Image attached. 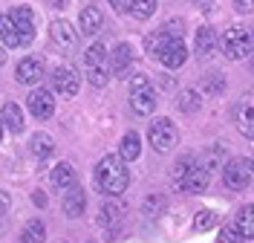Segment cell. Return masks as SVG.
<instances>
[{"mask_svg": "<svg viewBox=\"0 0 254 243\" xmlns=\"http://www.w3.org/2000/svg\"><path fill=\"white\" fill-rule=\"evenodd\" d=\"M125 214H127V206H125V203H119V200L113 197V203H104V206H101L98 223H101V226H107V229H113V226H119V223L125 220Z\"/></svg>", "mask_w": 254, "mask_h": 243, "instance_id": "cell-14", "label": "cell"}, {"mask_svg": "<svg viewBox=\"0 0 254 243\" xmlns=\"http://www.w3.org/2000/svg\"><path fill=\"white\" fill-rule=\"evenodd\" d=\"M139 154H142V139H139V133L136 130H130L122 136V145H119V157L125 162H136L139 160Z\"/></svg>", "mask_w": 254, "mask_h": 243, "instance_id": "cell-17", "label": "cell"}, {"mask_svg": "<svg viewBox=\"0 0 254 243\" xmlns=\"http://www.w3.org/2000/svg\"><path fill=\"white\" fill-rule=\"evenodd\" d=\"M171 41H174L171 35L165 32V29H159V32H153V35H147V38H144V49H147L153 58H159V55L165 52V47H168Z\"/></svg>", "mask_w": 254, "mask_h": 243, "instance_id": "cell-24", "label": "cell"}, {"mask_svg": "<svg viewBox=\"0 0 254 243\" xmlns=\"http://www.w3.org/2000/svg\"><path fill=\"white\" fill-rule=\"evenodd\" d=\"M47 241V229H44V223L35 217V220H29L26 226H23V232H20V243H44Z\"/></svg>", "mask_w": 254, "mask_h": 243, "instance_id": "cell-25", "label": "cell"}, {"mask_svg": "<svg viewBox=\"0 0 254 243\" xmlns=\"http://www.w3.org/2000/svg\"><path fill=\"white\" fill-rule=\"evenodd\" d=\"M29 110L35 119H49V116L55 113V98L49 90H35L29 96Z\"/></svg>", "mask_w": 254, "mask_h": 243, "instance_id": "cell-8", "label": "cell"}, {"mask_svg": "<svg viewBox=\"0 0 254 243\" xmlns=\"http://www.w3.org/2000/svg\"><path fill=\"white\" fill-rule=\"evenodd\" d=\"M15 79L17 84H38L44 79V61L41 58H20V64L15 67Z\"/></svg>", "mask_w": 254, "mask_h": 243, "instance_id": "cell-7", "label": "cell"}, {"mask_svg": "<svg viewBox=\"0 0 254 243\" xmlns=\"http://www.w3.org/2000/svg\"><path fill=\"white\" fill-rule=\"evenodd\" d=\"M193 168H196V165H193V154L179 157V160H176V165H174V182H176V185H182V179L188 177Z\"/></svg>", "mask_w": 254, "mask_h": 243, "instance_id": "cell-29", "label": "cell"}, {"mask_svg": "<svg viewBox=\"0 0 254 243\" xmlns=\"http://www.w3.org/2000/svg\"><path fill=\"white\" fill-rule=\"evenodd\" d=\"M130 64H133V47H130V44H119L110 55L113 76H125L127 70H130Z\"/></svg>", "mask_w": 254, "mask_h": 243, "instance_id": "cell-15", "label": "cell"}, {"mask_svg": "<svg viewBox=\"0 0 254 243\" xmlns=\"http://www.w3.org/2000/svg\"><path fill=\"white\" fill-rule=\"evenodd\" d=\"M95 188L101 191V194L107 197H119L122 191H127V185H130V171H127V165L122 157H104V160L95 165Z\"/></svg>", "mask_w": 254, "mask_h": 243, "instance_id": "cell-1", "label": "cell"}, {"mask_svg": "<svg viewBox=\"0 0 254 243\" xmlns=\"http://www.w3.org/2000/svg\"><path fill=\"white\" fill-rule=\"evenodd\" d=\"M156 90L153 87H144V90H136V93H130V104H133V110L139 116H150L156 110Z\"/></svg>", "mask_w": 254, "mask_h": 243, "instance_id": "cell-12", "label": "cell"}, {"mask_svg": "<svg viewBox=\"0 0 254 243\" xmlns=\"http://www.w3.org/2000/svg\"><path fill=\"white\" fill-rule=\"evenodd\" d=\"M153 12H156V0H133V6H130V15L136 20H147Z\"/></svg>", "mask_w": 254, "mask_h": 243, "instance_id": "cell-30", "label": "cell"}, {"mask_svg": "<svg viewBox=\"0 0 254 243\" xmlns=\"http://www.w3.org/2000/svg\"><path fill=\"white\" fill-rule=\"evenodd\" d=\"M231 223H234V229H237L246 241H254V206H243V209L234 214Z\"/></svg>", "mask_w": 254, "mask_h": 243, "instance_id": "cell-18", "label": "cell"}, {"mask_svg": "<svg viewBox=\"0 0 254 243\" xmlns=\"http://www.w3.org/2000/svg\"><path fill=\"white\" fill-rule=\"evenodd\" d=\"M176 125L171 119H156L150 130H147V139H150V148L156 151V154H165V151H171L176 145Z\"/></svg>", "mask_w": 254, "mask_h": 243, "instance_id": "cell-4", "label": "cell"}, {"mask_svg": "<svg viewBox=\"0 0 254 243\" xmlns=\"http://www.w3.org/2000/svg\"><path fill=\"white\" fill-rule=\"evenodd\" d=\"M52 87H55V93H61L64 98H72L75 93H78L81 87V79L78 73H75V67H58L55 70V76H52Z\"/></svg>", "mask_w": 254, "mask_h": 243, "instance_id": "cell-5", "label": "cell"}, {"mask_svg": "<svg viewBox=\"0 0 254 243\" xmlns=\"http://www.w3.org/2000/svg\"><path fill=\"white\" fill-rule=\"evenodd\" d=\"M217 52V32L211 26H199L196 29V55L199 58H211Z\"/></svg>", "mask_w": 254, "mask_h": 243, "instance_id": "cell-16", "label": "cell"}, {"mask_svg": "<svg viewBox=\"0 0 254 243\" xmlns=\"http://www.w3.org/2000/svg\"><path fill=\"white\" fill-rule=\"evenodd\" d=\"M159 61H162L165 67H171V70L182 67L185 61H188V49H185V41H182V38H174V41L165 47V52L159 55Z\"/></svg>", "mask_w": 254, "mask_h": 243, "instance_id": "cell-11", "label": "cell"}, {"mask_svg": "<svg viewBox=\"0 0 254 243\" xmlns=\"http://www.w3.org/2000/svg\"><path fill=\"white\" fill-rule=\"evenodd\" d=\"M162 211H165V197L150 194V197L142 203V214L147 217V220H153V217H156V214H162Z\"/></svg>", "mask_w": 254, "mask_h": 243, "instance_id": "cell-31", "label": "cell"}, {"mask_svg": "<svg viewBox=\"0 0 254 243\" xmlns=\"http://www.w3.org/2000/svg\"><path fill=\"white\" fill-rule=\"evenodd\" d=\"M84 206H87V194H84V188H81V185L66 188L64 203H61L64 214H66V217H81V214H84Z\"/></svg>", "mask_w": 254, "mask_h": 243, "instance_id": "cell-9", "label": "cell"}, {"mask_svg": "<svg viewBox=\"0 0 254 243\" xmlns=\"http://www.w3.org/2000/svg\"><path fill=\"white\" fill-rule=\"evenodd\" d=\"M208 185H211V171H208L205 165H196L188 177L182 179V188H185L188 194H202Z\"/></svg>", "mask_w": 254, "mask_h": 243, "instance_id": "cell-13", "label": "cell"}, {"mask_svg": "<svg viewBox=\"0 0 254 243\" xmlns=\"http://www.w3.org/2000/svg\"><path fill=\"white\" fill-rule=\"evenodd\" d=\"M9 15H12V20H15V26H17L20 47H29L32 41H35V15H32V9L29 6H15Z\"/></svg>", "mask_w": 254, "mask_h": 243, "instance_id": "cell-6", "label": "cell"}, {"mask_svg": "<svg viewBox=\"0 0 254 243\" xmlns=\"http://www.w3.org/2000/svg\"><path fill=\"white\" fill-rule=\"evenodd\" d=\"M222 87H225V79H222L220 73H211V76H205V96H220Z\"/></svg>", "mask_w": 254, "mask_h": 243, "instance_id": "cell-33", "label": "cell"}, {"mask_svg": "<svg viewBox=\"0 0 254 243\" xmlns=\"http://www.w3.org/2000/svg\"><path fill=\"white\" fill-rule=\"evenodd\" d=\"M234 3H237L243 12H252V9H254V0H234Z\"/></svg>", "mask_w": 254, "mask_h": 243, "instance_id": "cell-37", "label": "cell"}, {"mask_svg": "<svg viewBox=\"0 0 254 243\" xmlns=\"http://www.w3.org/2000/svg\"><path fill=\"white\" fill-rule=\"evenodd\" d=\"M176 107H179L182 113H196V110L202 107V93H199V90H193V87H185V90L179 93Z\"/></svg>", "mask_w": 254, "mask_h": 243, "instance_id": "cell-23", "label": "cell"}, {"mask_svg": "<svg viewBox=\"0 0 254 243\" xmlns=\"http://www.w3.org/2000/svg\"><path fill=\"white\" fill-rule=\"evenodd\" d=\"M29 151L38 157V160H47V157H52L55 145H52V139H49L47 133H35L32 142H29Z\"/></svg>", "mask_w": 254, "mask_h": 243, "instance_id": "cell-28", "label": "cell"}, {"mask_svg": "<svg viewBox=\"0 0 254 243\" xmlns=\"http://www.w3.org/2000/svg\"><path fill=\"white\" fill-rule=\"evenodd\" d=\"M225 162H228V154H225V148H222V145H211L205 151V157H202V165H205L208 171L225 168Z\"/></svg>", "mask_w": 254, "mask_h": 243, "instance_id": "cell-27", "label": "cell"}, {"mask_svg": "<svg viewBox=\"0 0 254 243\" xmlns=\"http://www.w3.org/2000/svg\"><path fill=\"white\" fill-rule=\"evenodd\" d=\"M0 35H3V47L6 49L20 47V35H17V26H15V20H12V15H3V20H0Z\"/></svg>", "mask_w": 254, "mask_h": 243, "instance_id": "cell-26", "label": "cell"}, {"mask_svg": "<svg viewBox=\"0 0 254 243\" xmlns=\"http://www.w3.org/2000/svg\"><path fill=\"white\" fill-rule=\"evenodd\" d=\"M252 47H254V35L246 26H231V29H225V35H222V55L228 61L246 58L252 52Z\"/></svg>", "mask_w": 254, "mask_h": 243, "instance_id": "cell-2", "label": "cell"}, {"mask_svg": "<svg viewBox=\"0 0 254 243\" xmlns=\"http://www.w3.org/2000/svg\"><path fill=\"white\" fill-rule=\"evenodd\" d=\"M3 125H6V130L9 133H20L23 130V110H20V104H15V101H6L3 104Z\"/></svg>", "mask_w": 254, "mask_h": 243, "instance_id": "cell-20", "label": "cell"}, {"mask_svg": "<svg viewBox=\"0 0 254 243\" xmlns=\"http://www.w3.org/2000/svg\"><path fill=\"white\" fill-rule=\"evenodd\" d=\"M254 179V162L252 160H231L222 168V185L228 191H246Z\"/></svg>", "mask_w": 254, "mask_h": 243, "instance_id": "cell-3", "label": "cell"}, {"mask_svg": "<svg viewBox=\"0 0 254 243\" xmlns=\"http://www.w3.org/2000/svg\"><path fill=\"white\" fill-rule=\"evenodd\" d=\"M214 223H217V214L208 209L196 211V217H193V229L196 232H208V229H214Z\"/></svg>", "mask_w": 254, "mask_h": 243, "instance_id": "cell-32", "label": "cell"}, {"mask_svg": "<svg viewBox=\"0 0 254 243\" xmlns=\"http://www.w3.org/2000/svg\"><path fill=\"white\" fill-rule=\"evenodd\" d=\"M66 3H69V0H52V6H55V9H66Z\"/></svg>", "mask_w": 254, "mask_h": 243, "instance_id": "cell-38", "label": "cell"}, {"mask_svg": "<svg viewBox=\"0 0 254 243\" xmlns=\"http://www.w3.org/2000/svg\"><path fill=\"white\" fill-rule=\"evenodd\" d=\"M110 3H113V9H119V12H125V9L130 12V6H133V0H110Z\"/></svg>", "mask_w": 254, "mask_h": 243, "instance_id": "cell-36", "label": "cell"}, {"mask_svg": "<svg viewBox=\"0 0 254 243\" xmlns=\"http://www.w3.org/2000/svg\"><path fill=\"white\" fill-rule=\"evenodd\" d=\"M144 87H150V81L144 73H136L133 79H130V93H136V90H144Z\"/></svg>", "mask_w": 254, "mask_h": 243, "instance_id": "cell-35", "label": "cell"}, {"mask_svg": "<svg viewBox=\"0 0 254 243\" xmlns=\"http://www.w3.org/2000/svg\"><path fill=\"white\" fill-rule=\"evenodd\" d=\"M52 185H55V188H72V185H75V168H72V165H69V162H58V165H55V168H52Z\"/></svg>", "mask_w": 254, "mask_h": 243, "instance_id": "cell-21", "label": "cell"}, {"mask_svg": "<svg viewBox=\"0 0 254 243\" xmlns=\"http://www.w3.org/2000/svg\"><path fill=\"white\" fill-rule=\"evenodd\" d=\"M49 35H52V41L64 49H72L78 44V32L69 26V20H52V26H49Z\"/></svg>", "mask_w": 254, "mask_h": 243, "instance_id": "cell-10", "label": "cell"}, {"mask_svg": "<svg viewBox=\"0 0 254 243\" xmlns=\"http://www.w3.org/2000/svg\"><path fill=\"white\" fill-rule=\"evenodd\" d=\"M101 23H104V17H101V12L95 6H84L81 9V32L87 35V38L101 32Z\"/></svg>", "mask_w": 254, "mask_h": 243, "instance_id": "cell-22", "label": "cell"}, {"mask_svg": "<svg viewBox=\"0 0 254 243\" xmlns=\"http://www.w3.org/2000/svg\"><path fill=\"white\" fill-rule=\"evenodd\" d=\"M217 243H249V241H246L237 229H234V223H228V226L220 232V241H217Z\"/></svg>", "mask_w": 254, "mask_h": 243, "instance_id": "cell-34", "label": "cell"}, {"mask_svg": "<svg viewBox=\"0 0 254 243\" xmlns=\"http://www.w3.org/2000/svg\"><path fill=\"white\" fill-rule=\"evenodd\" d=\"M237 125L249 139H254V96H249L237 107Z\"/></svg>", "mask_w": 254, "mask_h": 243, "instance_id": "cell-19", "label": "cell"}]
</instances>
